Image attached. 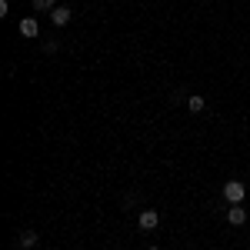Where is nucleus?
<instances>
[{
  "mask_svg": "<svg viewBox=\"0 0 250 250\" xmlns=\"http://www.w3.org/2000/svg\"><path fill=\"white\" fill-rule=\"evenodd\" d=\"M224 197H227V204H240V200L247 197V190H244L240 180H227V184H224Z\"/></svg>",
  "mask_w": 250,
  "mask_h": 250,
  "instance_id": "obj_1",
  "label": "nucleus"
},
{
  "mask_svg": "<svg viewBox=\"0 0 250 250\" xmlns=\"http://www.w3.org/2000/svg\"><path fill=\"white\" fill-rule=\"evenodd\" d=\"M137 224H140V230H154L157 224H160V213H157V210H140Z\"/></svg>",
  "mask_w": 250,
  "mask_h": 250,
  "instance_id": "obj_2",
  "label": "nucleus"
},
{
  "mask_svg": "<svg viewBox=\"0 0 250 250\" xmlns=\"http://www.w3.org/2000/svg\"><path fill=\"white\" fill-rule=\"evenodd\" d=\"M227 220H230V227H244V224H247V210H244L240 204H230V210H227Z\"/></svg>",
  "mask_w": 250,
  "mask_h": 250,
  "instance_id": "obj_3",
  "label": "nucleus"
},
{
  "mask_svg": "<svg viewBox=\"0 0 250 250\" xmlns=\"http://www.w3.org/2000/svg\"><path fill=\"white\" fill-rule=\"evenodd\" d=\"M50 23L54 27H67L70 23V7H54L50 10Z\"/></svg>",
  "mask_w": 250,
  "mask_h": 250,
  "instance_id": "obj_4",
  "label": "nucleus"
},
{
  "mask_svg": "<svg viewBox=\"0 0 250 250\" xmlns=\"http://www.w3.org/2000/svg\"><path fill=\"white\" fill-rule=\"evenodd\" d=\"M20 34H23V37H30V40H34V37L40 34V23H37V20H30V17H27V20H20Z\"/></svg>",
  "mask_w": 250,
  "mask_h": 250,
  "instance_id": "obj_5",
  "label": "nucleus"
},
{
  "mask_svg": "<svg viewBox=\"0 0 250 250\" xmlns=\"http://www.w3.org/2000/svg\"><path fill=\"white\" fill-rule=\"evenodd\" d=\"M37 240H40V233H34V230H23L17 237V247H37Z\"/></svg>",
  "mask_w": 250,
  "mask_h": 250,
  "instance_id": "obj_6",
  "label": "nucleus"
},
{
  "mask_svg": "<svg viewBox=\"0 0 250 250\" xmlns=\"http://www.w3.org/2000/svg\"><path fill=\"white\" fill-rule=\"evenodd\" d=\"M187 107H190L193 114H200V110L207 107V100H204V97H200V94H193V97H187Z\"/></svg>",
  "mask_w": 250,
  "mask_h": 250,
  "instance_id": "obj_7",
  "label": "nucleus"
},
{
  "mask_svg": "<svg viewBox=\"0 0 250 250\" xmlns=\"http://www.w3.org/2000/svg\"><path fill=\"white\" fill-rule=\"evenodd\" d=\"M57 0H34V10H54Z\"/></svg>",
  "mask_w": 250,
  "mask_h": 250,
  "instance_id": "obj_8",
  "label": "nucleus"
},
{
  "mask_svg": "<svg viewBox=\"0 0 250 250\" xmlns=\"http://www.w3.org/2000/svg\"><path fill=\"white\" fill-rule=\"evenodd\" d=\"M154 250H157V247H154Z\"/></svg>",
  "mask_w": 250,
  "mask_h": 250,
  "instance_id": "obj_9",
  "label": "nucleus"
}]
</instances>
